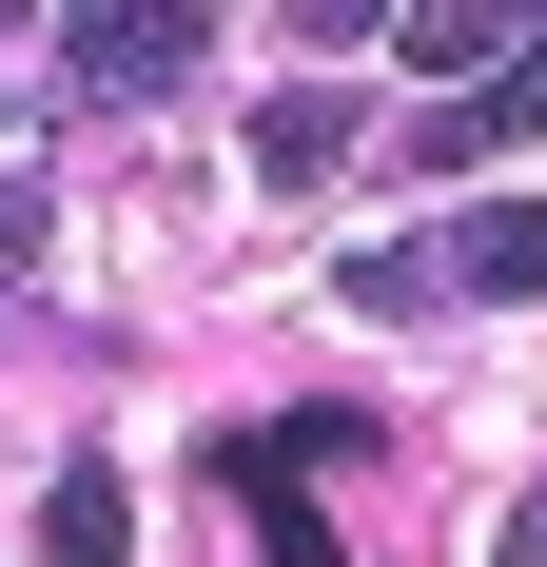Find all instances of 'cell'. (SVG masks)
<instances>
[{
    "label": "cell",
    "mask_w": 547,
    "mask_h": 567,
    "mask_svg": "<svg viewBox=\"0 0 547 567\" xmlns=\"http://www.w3.org/2000/svg\"><path fill=\"white\" fill-rule=\"evenodd\" d=\"M332 157H352V99H274V117H255V176H274V196L332 176Z\"/></svg>",
    "instance_id": "4"
},
{
    "label": "cell",
    "mask_w": 547,
    "mask_h": 567,
    "mask_svg": "<svg viewBox=\"0 0 547 567\" xmlns=\"http://www.w3.org/2000/svg\"><path fill=\"white\" fill-rule=\"evenodd\" d=\"M59 79H79V99H176V79H196V20H59Z\"/></svg>",
    "instance_id": "3"
},
{
    "label": "cell",
    "mask_w": 547,
    "mask_h": 567,
    "mask_svg": "<svg viewBox=\"0 0 547 567\" xmlns=\"http://www.w3.org/2000/svg\"><path fill=\"white\" fill-rule=\"evenodd\" d=\"M40 255V176H20V99H0V275Z\"/></svg>",
    "instance_id": "6"
},
{
    "label": "cell",
    "mask_w": 547,
    "mask_h": 567,
    "mask_svg": "<svg viewBox=\"0 0 547 567\" xmlns=\"http://www.w3.org/2000/svg\"><path fill=\"white\" fill-rule=\"evenodd\" d=\"M508 137H547V20H508V59L489 79H469V99H431V137H411V157H508Z\"/></svg>",
    "instance_id": "2"
},
{
    "label": "cell",
    "mask_w": 547,
    "mask_h": 567,
    "mask_svg": "<svg viewBox=\"0 0 547 567\" xmlns=\"http://www.w3.org/2000/svg\"><path fill=\"white\" fill-rule=\"evenodd\" d=\"M40 548H59V567H117V470H99V451L59 470V509H40Z\"/></svg>",
    "instance_id": "5"
},
{
    "label": "cell",
    "mask_w": 547,
    "mask_h": 567,
    "mask_svg": "<svg viewBox=\"0 0 547 567\" xmlns=\"http://www.w3.org/2000/svg\"><path fill=\"white\" fill-rule=\"evenodd\" d=\"M489 567H547V489H528V509H508V528H489Z\"/></svg>",
    "instance_id": "8"
},
{
    "label": "cell",
    "mask_w": 547,
    "mask_h": 567,
    "mask_svg": "<svg viewBox=\"0 0 547 567\" xmlns=\"http://www.w3.org/2000/svg\"><path fill=\"white\" fill-rule=\"evenodd\" d=\"M235 489H255V509H274V567H332V528L293 509V489H274V470H235Z\"/></svg>",
    "instance_id": "7"
},
{
    "label": "cell",
    "mask_w": 547,
    "mask_h": 567,
    "mask_svg": "<svg viewBox=\"0 0 547 567\" xmlns=\"http://www.w3.org/2000/svg\"><path fill=\"white\" fill-rule=\"evenodd\" d=\"M450 293H547V196L450 216L431 255H352V313H450Z\"/></svg>",
    "instance_id": "1"
}]
</instances>
